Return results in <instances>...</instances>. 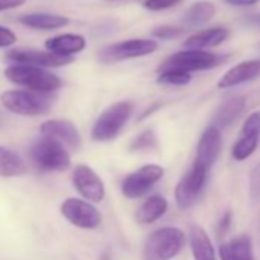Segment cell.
Returning <instances> with one entry per match:
<instances>
[{"instance_id": "1", "label": "cell", "mask_w": 260, "mask_h": 260, "mask_svg": "<svg viewBox=\"0 0 260 260\" xmlns=\"http://www.w3.org/2000/svg\"><path fill=\"white\" fill-rule=\"evenodd\" d=\"M5 77L22 87H26V90L37 92V93H48L57 92L63 81L55 74L49 72L48 69L37 68V66H28V64H14L5 69Z\"/></svg>"}, {"instance_id": "2", "label": "cell", "mask_w": 260, "mask_h": 260, "mask_svg": "<svg viewBox=\"0 0 260 260\" xmlns=\"http://www.w3.org/2000/svg\"><path fill=\"white\" fill-rule=\"evenodd\" d=\"M185 246V234L176 226L155 230L143 248V260H172Z\"/></svg>"}, {"instance_id": "3", "label": "cell", "mask_w": 260, "mask_h": 260, "mask_svg": "<svg viewBox=\"0 0 260 260\" xmlns=\"http://www.w3.org/2000/svg\"><path fill=\"white\" fill-rule=\"evenodd\" d=\"M134 113V103L132 101H118L109 106L103 113L96 118L92 127V140L100 143H107L115 140L127 121Z\"/></svg>"}, {"instance_id": "4", "label": "cell", "mask_w": 260, "mask_h": 260, "mask_svg": "<svg viewBox=\"0 0 260 260\" xmlns=\"http://www.w3.org/2000/svg\"><path fill=\"white\" fill-rule=\"evenodd\" d=\"M4 107L22 116H40L51 110L54 98L48 93H37L23 89L5 90L0 95Z\"/></svg>"}, {"instance_id": "5", "label": "cell", "mask_w": 260, "mask_h": 260, "mask_svg": "<svg viewBox=\"0 0 260 260\" xmlns=\"http://www.w3.org/2000/svg\"><path fill=\"white\" fill-rule=\"evenodd\" d=\"M29 158L40 172H64L71 166L68 149L51 138H39L29 150Z\"/></svg>"}, {"instance_id": "6", "label": "cell", "mask_w": 260, "mask_h": 260, "mask_svg": "<svg viewBox=\"0 0 260 260\" xmlns=\"http://www.w3.org/2000/svg\"><path fill=\"white\" fill-rule=\"evenodd\" d=\"M226 60L225 55L214 54L210 51H196V49H185L181 52H176L170 55L167 60L162 61L159 66L161 69H179L184 72H199V71H208L219 64H222Z\"/></svg>"}, {"instance_id": "7", "label": "cell", "mask_w": 260, "mask_h": 260, "mask_svg": "<svg viewBox=\"0 0 260 260\" xmlns=\"http://www.w3.org/2000/svg\"><path fill=\"white\" fill-rule=\"evenodd\" d=\"M158 49V43L149 39H132L124 40L103 48L98 52V60L101 63H118L125 60H134L144 55H150Z\"/></svg>"}, {"instance_id": "8", "label": "cell", "mask_w": 260, "mask_h": 260, "mask_svg": "<svg viewBox=\"0 0 260 260\" xmlns=\"http://www.w3.org/2000/svg\"><path fill=\"white\" fill-rule=\"evenodd\" d=\"M207 179H208V169H205L198 162H193L188 172L176 184L175 188L176 205L182 210L193 207L199 199V196L202 194Z\"/></svg>"}, {"instance_id": "9", "label": "cell", "mask_w": 260, "mask_h": 260, "mask_svg": "<svg viewBox=\"0 0 260 260\" xmlns=\"http://www.w3.org/2000/svg\"><path fill=\"white\" fill-rule=\"evenodd\" d=\"M164 176V167L158 164H147L127 175L121 182V193L127 199L144 198L153 185Z\"/></svg>"}, {"instance_id": "10", "label": "cell", "mask_w": 260, "mask_h": 260, "mask_svg": "<svg viewBox=\"0 0 260 260\" xmlns=\"http://www.w3.org/2000/svg\"><path fill=\"white\" fill-rule=\"evenodd\" d=\"M60 211L68 222L81 230H96L103 222L101 213L95 208L92 202L86 199L69 198L63 201Z\"/></svg>"}, {"instance_id": "11", "label": "cell", "mask_w": 260, "mask_h": 260, "mask_svg": "<svg viewBox=\"0 0 260 260\" xmlns=\"http://www.w3.org/2000/svg\"><path fill=\"white\" fill-rule=\"evenodd\" d=\"M72 184L78 194L89 202H101L106 196L103 179L92 167L86 164H80L74 169Z\"/></svg>"}, {"instance_id": "12", "label": "cell", "mask_w": 260, "mask_h": 260, "mask_svg": "<svg viewBox=\"0 0 260 260\" xmlns=\"http://www.w3.org/2000/svg\"><path fill=\"white\" fill-rule=\"evenodd\" d=\"M7 58L14 61L16 64H28L43 69L61 68L74 61V57H61L49 51H37V49H11L7 52Z\"/></svg>"}, {"instance_id": "13", "label": "cell", "mask_w": 260, "mask_h": 260, "mask_svg": "<svg viewBox=\"0 0 260 260\" xmlns=\"http://www.w3.org/2000/svg\"><path fill=\"white\" fill-rule=\"evenodd\" d=\"M222 150V134L220 128L210 124L199 138L198 143V150H196V158L194 162L204 166L205 169L211 170V167L216 164L219 155Z\"/></svg>"}, {"instance_id": "14", "label": "cell", "mask_w": 260, "mask_h": 260, "mask_svg": "<svg viewBox=\"0 0 260 260\" xmlns=\"http://www.w3.org/2000/svg\"><path fill=\"white\" fill-rule=\"evenodd\" d=\"M42 137L55 140L61 143L66 149L77 150L81 144V138L78 134V128L74 122L68 119H48L40 125Z\"/></svg>"}, {"instance_id": "15", "label": "cell", "mask_w": 260, "mask_h": 260, "mask_svg": "<svg viewBox=\"0 0 260 260\" xmlns=\"http://www.w3.org/2000/svg\"><path fill=\"white\" fill-rule=\"evenodd\" d=\"M258 75H260V58L246 60V61H242V63L236 64L234 68L228 69L217 81V87L219 89H231V87L240 86L243 83H248V81L257 78Z\"/></svg>"}, {"instance_id": "16", "label": "cell", "mask_w": 260, "mask_h": 260, "mask_svg": "<svg viewBox=\"0 0 260 260\" xmlns=\"http://www.w3.org/2000/svg\"><path fill=\"white\" fill-rule=\"evenodd\" d=\"M46 51L61 55V57H72L80 54L86 48V39L80 34H60L48 39L45 42Z\"/></svg>"}, {"instance_id": "17", "label": "cell", "mask_w": 260, "mask_h": 260, "mask_svg": "<svg viewBox=\"0 0 260 260\" xmlns=\"http://www.w3.org/2000/svg\"><path fill=\"white\" fill-rule=\"evenodd\" d=\"M220 260H254L252 240L248 234H240L219 246Z\"/></svg>"}, {"instance_id": "18", "label": "cell", "mask_w": 260, "mask_h": 260, "mask_svg": "<svg viewBox=\"0 0 260 260\" xmlns=\"http://www.w3.org/2000/svg\"><path fill=\"white\" fill-rule=\"evenodd\" d=\"M230 37V31L226 28H210L199 31L193 36H190L184 46L185 49H196V51H205L208 48H214L222 45Z\"/></svg>"}, {"instance_id": "19", "label": "cell", "mask_w": 260, "mask_h": 260, "mask_svg": "<svg viewBox=\"0 0 260 260\" xmlns=\"http://www.w3.org/2000/svg\"><path fill=\"white\" fill-rule=\"evenodd\" d=\"M190 249L194 260H217L211 239L201 225H191L188 233Z\"/></svg>"}, {"instance_id": "20", "label": "cell", "mask_w": 260, "mask_h": 260, "mask_svg": "<svg viewBox=\"0 0 260 260\" xmlns=\"http://www.w3.org/2000/svg\"><path fill=\"white\" fill-rule=\"evenodd\" d=\"M19 22L31 29H39V31H55L69 25L68 17L58 14H49V13L23 14L19 17Z\"/></svg>"}, {"instance_id": "21", "label": "cell", "mask_w": 260, "mask_h": 260, "mask_svg": "<svg viewBox=\"0 0 260 260\" xmlns=\"http://www.w3.org/2000/svg\"><path fill=\"white\" fill-rule=\"evenodd\" d=\"M167 210H169L167 199L161 194H153V196H149L140 205V208L135 213V219L141 225H149L161 219L167 213Z\"/></svg>"}, {"instance_id": "22", "label": "cell", "mask_w": 260, "mask_h": 260, "mask_svg": "<svg viewBox=\"0 0 260 260\" xmlns=\"http://www.w3.org/2000/svg\"><path fill=\"white\" fill-rule=\"evenodd\" d=\"M243 109H245V98L243 96L236 95V96L226 98L219 106V109L216 110L214 119H213V125H216L219 128L231 125L239 118V115L243 112Z\"/></svg>"}, {"instance_id": "23", "label": "cell", "mask_w": 260, "mask_h": 260, "mask_svg": "<svg viewBox=\"0 0 260 260\" xmlns=\"http://www.w3.org/2000/svg\"><path fill=\"white\" fill-rule=\"evenodd\" d=\"M28 173V164L11 149L0 146V178H19Z\"/></svg>"}, {"instance_id": "24", "label": "cell", "mask_w": 260, "mask_h": 260, "mask_svg": "<svg viewBox=\"0 0 260 260\" xmlns=\"http://www.w3.org/2000/svg\"><path fill=\"white\" fill-rule=\"evenodd\" d=\"M214 14H216V7L213 2H208V0H199V2H194L185 11L182 22L188 28H198V26L208 23L214 17Z\"/></svg>"}, {"instance_id": "25", "label": "cell", "mask_w": 260, "mask_h": 260, "mask_svg": "<svg viewBox=\"0 0 260 260\" xmlns=\"http://www.w3.org/2000/svg\"><path fill=\"white\" fill-rule=\"evenodd\" d=\"M258 135H242L231 149V156L234 158V161L242 162L248 159L255 152L258 146Z\"/></svg>"}, {"instance_id": "26", "label": "cell", "mask_w": 260, "mask_h": 260, "mask_svg": "<svg viewBox=\"0 0 260 260\" xmlns=\"http://www.w3.org/2000/svg\"><path fill=\"white\" fill-rule=\"evenodd\" d=\"M156 81L166 86H185L191 81V74L179 69H161Z\"/></svg>"}, {"instance_id": "27", "label": "cell", "mask_w": 260, "mask_h": 260, "mask_svg": "<svg viewBox=\"0 0 260 260\" xmlns=\"http://www.w3.org/2000/svg\"><path fill=\"white\" fill-rule=\"evenodd\" d=\"M158 141H156V135L153 130L147 128L143 134H140L130 144V149L132 150H147V149H153L156 147Z\"/></svg>"}, {"instance_id": "28", "label": "cell", "mask_w": 260, "mask_h": 260, "mask_svg": "<svg viewBox=\"0 0 260 260\" xmlns=\"http://www.w3.org/2000/svg\"><path fill=\"white\" fill-rule=\"evenodd\" d=\"M185 32V28L182 26H173V25H162L158 26L152 31V36L156 39H162V40H172L176 39L179 36H182Z\"/></svg>"}, {"instance_id": "29", "label": "cell", "mask_w": 260, "mask_h": 260, "mask_svg": "<svg viewBox=\"0 0 260 260\" xmlns=\"http://www.w3.org/2000/svg\"><path fill=\"white\" fill-rule=\"evenodd\" d=\"M242 135H258L260 137V110L248 115L242 125Z\"/></svg>"}, {"instance_id": "30", "label": "cell", "mask_w": 260, "mask_h": 260, "mask_svg": "<svg viewBox=\"0 0 260 260\" xmlns=\"http://www.w3.org/2000/svg\"><path fill=\"white\" fill-rule=\"evenodd\" d=\"M182 0H146L144 8L149 11H166L176 5H179Z\"/></svg>"}, {"instance_id": "31", "label": "cell", "mask_w": 260, "mask_h": 260, "mask_svg": "<svg viewBox=\"0 0 260 260\" xmlns=\"http://www.w3.org/2000/svg\"><path fill=\"white\" fill-rule=\"evenodd\" d=\"M249 194L254 201H260V162L251 170L249 176Z\"/></svg>"}, {"instance_id": "32", "label": "cell", "mask_w": 260, "mask_h": 260, "mask_svg": "<svg viewBox=\"0 0 260 260\" xmlns=\"http://www.w3.org/2000/svg\"><path fill=\"white\" fill-rule=\"evenodd\" d=\"M17 42V36L10 28L0 26V48H10Z\"/></svg>"}, {"instance_id": "33", "label": "cell", "mask_w": 260, "mask_h": 260, "mask_svg": "<svg viewBox=\"0 0 260 260\" xmlns=\"http://www.w3.org/2000/svg\"><path fill=\"white\" fill-rule=\"evenodd\" d=\"M240 23L246 28H258L260 29V13H251L240 19Z\"/></svg>"}, {"instance_id": "34", "label": "cell", "mask_w": 260, "mask_h": 260, "mask_svg": "<svg viewBox=\"0 0 260 260\" xmlns=\"http://www.w3.org/2000/svg\"><path fill=\"white\" fill-rule=\"evenodd\" d=\"M25 2L26 0H0V13L13 10V8H19L25 5Z\"/></svg>"}, {"instance_id": "35", "label": "cell", "mask_w": 260, "mask_h": 260, "mask_svg": "<svg viewBox=\"0 0 260 260\" xmlns=\"http://www.w3.org/2000/svg\"><path fill=\"white\" fill-rule=\"evenodd\" d=\"M260 0H225V4L231 7H252L257 5Z\"/></svg>"}, {"instance_id": "36", "label": "cell", "mask_w": 260, "mask_h": 260, "mask_svg": "<svg viewBox=\"0 0 260 260\" xmlns=\"http://www.w3.org/2000/svg\"><path fill=\"white\" fill-rule=\"evenodd\" d=\"M230 225H231V213H230V211H226V213L222 216L220 223H219V230H220V233H225V231L230 228Z\"/></svg>"}]
</instances>
